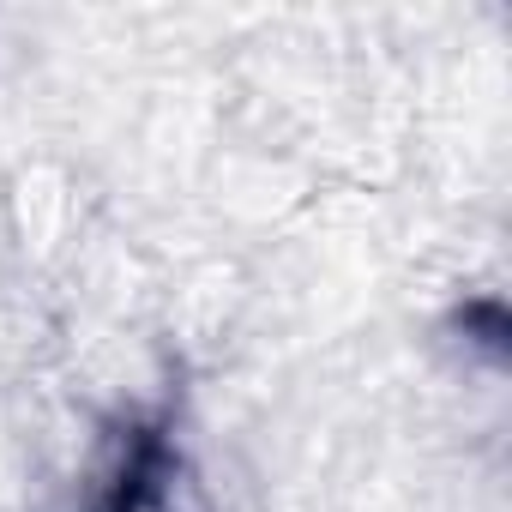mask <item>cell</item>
<instances>
[{
    "mask_svg": "<svg viewBox=\"0 0 512 512\" xmlns=\"http://www.w3.org/2000/svg\"><path fill=\"white\" fill-rule=\"evenodd\" d=\"M97 512H217V506L187 446L169 434V422H133L97 494Z\"/></svg>",
    "mask_w": 512,
    "mask_h": 512,
    "instance_id": "cell-1",
    "label": "cell"
}]
</instances>
